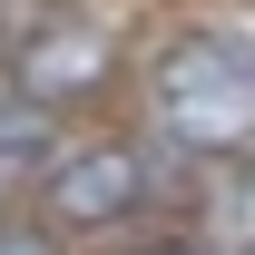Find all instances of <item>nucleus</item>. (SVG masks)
<instances>
[{
    "mask_svg": "<svg viewBox=\"0 0 255 255\" xmlns=\"http://www.w3.org/2000/svg\"><path fill=\"white\" fill-rule=\"evenodd\" d=\"M246 108H255V79H246V49H236V39L167 49V69H157L167 137H187V147H236V137H246Z\"/></svg>",
    "mask_w": 255,
    "mask_h": 255,
    "instance_id": "nucleus-1",
    "label": "nucleus"
},
{
    "mask_svg": "<svg viewBox=\"0 0 255 255\" xmlns=\"http://www.w3.org/2000/svg\"><path fill=\"white\" fill-rule=\"evenodd\" d=\"M137 196H147V157L137 147H79L49 177V216L59 226H118Z\"/></svg>",
    "mask_w": 255,
    "mask_h": 255,
    "instance_id": "nucleus-2",
    "label": "nucleus"
},
{
    "mask_svg": "<svg viewBox=\"0 0 255 255\" xmlns=\"http://www.w3.org/2000/svg\"><path fill=\"white\" fill-rule=\"evenodd\" d=\"M108 79V30H39L30 59H20V89L30 98H79Z\"/></svg>",
    "mask_w": 255,
    "mask_h": 255,
    "instance_id": "nucleus-3",
    "label": "nucleus"
},
{
    "mask_svg": "<svg viewBox=\"0 0 255 255\" xmlns=\"http://www.w3.org/2000/svg\"><path fill=\"white\" fill-rule=\"evenodd\" d=\"M39 147H49V137H39V118H10V128H0V177H20Z\"/></svg>",
    "mask_w": 255,
    "mask_h": 255,
    "instance_id": "nucleus-4",
    "label": "nucleus"
},
{
    "mask_svg": "<svg viewBox=\"0 0 255 255\" xmlns=\"http://www.w3.org/2000/svg\"><path fill=\"white\" fill-rule=\"evenodd\" d=\"M0 255H59V246H49V226H0Z\"/></svg>",
    "mask_w": 255,
    "mask_h": 255,
    "instance_id": "nucleus-5",
    "label": "nucleus"
},
{
    "mask_svg": "<svg viewBox=\"0 0 255 255\" xmlns=\"http://www.w3.org/2000/svg\"><path fill=\"white\" fill-rule=\"evenodd\" d=\"M157 255H196V246H157Z\"/></svg>",
    "mask_w": 255,
    "mask_h": 255,
    "instance_id": "nucleus-6",
    "label": "nucleus"
}]
</instances>
